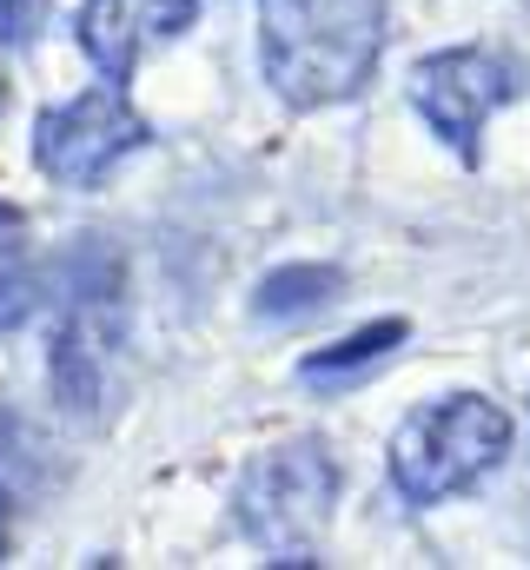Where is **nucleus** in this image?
Listing matches in <instances>:
<instances>
[{"label": "nucleus", "mask_w": 530, "mask_h": 570, "mask_svg": "<svg viewBox=\"0 0 530 570\" xmlns=\"http://www.w3.org/2000/svg\"><path fill=\"white\" fill-rule=\"evenodd\" d=\"M404 332H411L404 318H379V325H365V332H352V338H338V345L298 358V379H305V385H338V379H352L359 365H379L385 352H398Z\"/></svg>", "instance_id": "nucleus-7"}, {"label": "nucleus", "mask_w": 530, "mask_h": 570, "mask_svg": "<svg viewBox=\"0 0 530 570\" xmlns=\"http://www.w3.org/2000/svg\"><path fill=\"white\" fill-rule=\"evenodd\" d=\"M0 551H7V484H0Z\"/></svg>", "instance_id": "nucleus-11"}, {"label": "nucleus", "mask_w": 530, "mask_h": 570, "mask_svg": "<svg viewBox=\"0 0 530 570\" xmlns=\"http://www.w3.org/2000/svg\"><path fill=\"white\" fill-rule=\"evenodd\" d=\"M338 273L332 266H278V273H265L259 292H253V312L259 318H305V312H318V305H332L338 298Z\"/></svg>", "instance_id": "nucleus-8"}, {"label": "nucleus", "mask_w": 530, "mask_h": 570, "mask_svg": "<svg viewBox=\"0 0 530 570\" xmlns=\"http://www.w3.org/2000/svg\"><path fill=\"white\" fill-rule=\"evenodd\" d=\"M33 312V279L20 273V259H0V332H13Z\"/></svg>", "instance_id": "nucleus-9"}, {"label": "nucleus", "mask_w": 530, "mask_h": 570, "mask_svg": "<svg viewBox=\"0 0 530 570\" xmlns=\"http://www.w3.org/2000/svg\"><path fill=\"white\" fill-rule=\"evenodd\" d=\"M511 451V412L478 399V392H451L431 412H411L392 431V484L404 504H444L458 491H471L478 478H491Z\"/></svg>", "instance_id": "nucleus-2"}, {"label": "nucleus", "mask_w": 530, "mask_h": 570, "mask_svg": "<svg viewBox=\"0 0 530 570\" xmlns=\"http://www.w3.org/2000/svg\"><path fill=\"white\" fill-rule=\"evenodd\" d=\"M504 100H518V67L484 47H451L411 67V107L458 159H478L484 127Z\"/></svg>", "instance_id": "nucleus-5"}, {"label": "nucleus", "mask_w": 530, "mask_h": 570, "mask_svg": "<svg viewBox=\"0 0 530 570\" xmlns=\"http://www.w3.org/2000/svg\"><path fill=\"white\" fill-rule=\"evenodd\" d=\"M199 0H87L80 7V47L100 67V80H127L146 47L179 40L193 27Z\"/></svg>", "instance_id": "nucleus-6"}, {"label": "nucleus", "mask_w": 530, "mask_h": 570, "mask_svg": "<svg viewBox=\"0 0 530 570\" xmlns=\"http://www.w3.org/2000/svg\"><path fill=\"white\" fill-rule=\"evenodd\" d=\"M385 53V0H259V67L298 114L365 94Z\"/></svg>", "instance_id": "nucleus-1"}, {"label": "nucleus", "mask_w": 530, "mask_h": 570, "mask_svg": "<svg viewBox=\"0 0 530 570\" xmlns=\"http://www.w3.org/2000/svg\"><path fill=\"white\" fill-rule=\"evenodd\" d=\"M47 0H0V40H33Z\"/></svg>", "instance_id": "nucleus-10"}, {"label": "nucleus", "mask_w": 530, "mask_h": 570, "mask_svg": "<svg viewBox=\"0 0 530 570\" xmlns=\"http://www.w3.org/2000/svg\"><path fill=\"white\" fill-rule=\"evenodd\" d=\"M332 498H338V464L325 458V444H278L239 478L233 518L265 558L305 564L332 518Z\"/></svg>", "instance_id": "nucleus-3"}, {"label": "nucleus", "mask_w": 530, "mask_h": 570, "mask_svg": "<svg viewBox=\"0 0 530 570\" xmlns=\"http://www.w3.org/2000/svg\"><path fill=\"white\" fill-rule=\"evenodd\" d=\"M146 140H153V120L127 100V80H100V87H87L80 100L40 114V127H33V159H40L47 179L87 193V186H100V179H107L127 153H139Z\"/></svg>", "instance_id": "nucleus-4"}]
</instances>
